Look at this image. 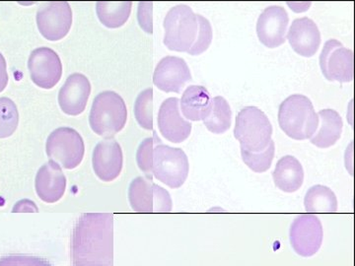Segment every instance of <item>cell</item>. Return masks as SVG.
I'll list each match as a JSON object with an SVG mask.
<instances>
[{"instance_id":"cell-5","label":"cell","mask_w":355,"mask_h":266,"mask_svg":"<svg viewBox=\"0 0 355 266\" xmlns=\"http://www.w3.org/2000/svg\"><path fill=\"white\" fill-rule=\"evenodd\" d=\"M163 43L170 51L188 53L197 39L198 22L197 14L190 6L180 4L172 7L166 14Z\"/></svg>"},{"instance_id":"cell-13","label":"cell","mask_w":355,"mask_h":266,"mask_svg":"<svg viewBox=\"0 0 355 266\" xmlns=\"http://www.w3.org/2000/svg\"><path fill=\"white\" fill-rule=\"evenodd\" d=\"M289 16L284 7L268 6L259 16L257 34L266 48H279L286 43Z\"/></svg>"},{"instance_id":"cell-19","label":"cell","mask_w":355,"mask_h":266,"mask_svg":"<svg viewBox=\"0 0 355 266\" xmlns=\"http://www.w3.org/2000/svg\"><path fill=\"white\" fill-rule=\"evenodd\" d=\"M35 188L44 202L55 203L62 200L67 188V177L62 167L53 160L42 166L37 172Z\"/></svg>"},{"instance_id":"cell-14","label":"cell","mask_w":355,"mask_h":266,"mask_svg":"<svg viewBox=\"0 0 355 266\" xmlns=\"http://www.w3.org/2000/svg\"><path fill=\"white\" fill-rule=\"evenodd\" d=\"M191 80V70L184 60L171 55L158 62L153 74L154 85L166 93H180Z\"/></svg>"},{"instance_id":"cell-34","label":"cell","mask_w":355,"mask_h":266,"mask_svg":"<svg viewBox=\"0 0 355 266\" xmlns=\"http://www.w3.org/2000/svg\"><path fill=\"white\" fill-rule=\"evenodd\" d=\"M8 80L9 77L8 73H7L6 60L3 55L0 53V92H2L6 88Z\"/></svg>"},{"instance_id":"cell-23","label":"cell","mask_w":355,"mask_h":266,"mask_svg":"<svg viewBox=\"0 0 355 266\" xmlns=\"http://www.w3.org/2000/svg\"><path fill=\"white\" fill-rule=\"evenodd\" d=\"M308 213H336L338 211V198L328 186L316 184L310 188L304 198Z\"/></svg>"},{"instance_id":"cell-17","label":"cell","mask_w":355,"mask_h":266,"mask_svg":"<svg viewBox=\"0 0 355 266\" xmlns=\"http://www.w3.org/2000/svg\"><path fill=\"white\" fill-rule=\"evenodd\" d=\"M90 94L91 84L87 77L81 73H73L69 76L60 88L58 104L64 114L78 116L87 106Z\"/></svg>"},{"instance_id":"cell-12","label":"cell","mask_w":355,"mask_h":266,"mask_svg":"<svg viewBox=\"0 0 355 266\" xmlns=\"http://www.w3.org/2000/svg\"><path fill=\"white\" fill-rule=\"evenodd\" d=\"M28 69L33 82L43 89L55 87L62 76V60L55 51L46 46L32 51Z\"/></svg>"},{"instance_id":"cell-16","label":"cell","mask_w":355,"mask_h":266,"mask_svg":"<svg viewBox=\"0 0 355 266\" xmlns=\"http://www.w3.org/2000/svg\"><path fill=\"white\" fill-rule=\"evenodd\" d=\"M179 102L178 98H168L158 112L159 130L164 139L173 143H182L191 132V123L184 120L180 114Z\"/></svg>"},{"instance_id":"cell-8","label":"cell","mask_w":355,"mask_h":266,"mask_svg":"<svg viewBox=\"0 0 355 266\" xmlns=\"http://www.w3.org/2000/svg\"><path fill=\"white\" fill-rule=\"evenodd\" d=\"M46 155L64 169H76L83 162L85 145L83 136L71 127L53 130L46 143Z\"/></svg>"},{"instance_id":"cell-3","label":"cell","mask_w":355,"mask_h":266,"mask_svg":"<svg viewBox=\"0 0 355 266\" xmlns=\"http://www.w3.org/2000/svg\"><path fill=\"white\" fill-rule=\"evenodd\" d=\"M128 109L123 98L113 91L96 96L89 116L93 132L105 139H112L125 127Z\"/></svg>"},{"instance_id":"cell-24","label":"cell","mask_w":355,"mask_h":266,"mask_svg":"<svg viewBox=\"0 0 355 266\" xmlns=\"http://www.w3.org/2000/svg\"><path fill=\"white\" fill-rule=\"evenodd\" d=\"M132 7V1H99L96 4V12L103 25L116 29L127 23Z\"/></svg>"},{"instance_id":"cell-6","label":"cell","mask_w":355,"mask_h":266,"mask_svg":"<svg viewBox=\"0 0 355 266\" xmlns=\"http://www.w3.org/2000/svg\"><path fill=\"white\" fill-rule=\"evenodd\" d=\"M190 172L188 156L182 149L165 145L156 139L153 150V176L171 188H179Z\"/></svg>"},{"instance_id":"cell-9","label":"cell","mask_w":355,"mask_h":266,"mask_svg":"<svg viewBox=\"0 0 355 266\" xmlns=\"http://www.w3.org/2000/svg\"><path fill=\"white\" fill-rule=\"evenodd\" d=\"M320 66L329 81L350 82L354 80V51L338 39H329L320 55Z\"/></svg>"},{"instance_id":"cell-7","label":"cell","mask_w":355,"mask_h":266,"mask_svg":"<svg viewBox=\"0 0 355 266\" xmlns=\"http://www.w3.org/2000/svg\"><path fill=\"white\" fill-rule=\"evenodd\" d=\"M128 200L137 213H169L173 209L170 193L154 184L150 177L132 179L128 188Z\"/></svg>"},{"instance_id":"cell-29","label":"cell","mask_w":355,"mask_h":266,"mask_svg":"<svg viewBox=\"0 0 355 266\" xmlns=\"http://www.w3.org/2000/svg\"><path fill=\"white\" fill-rule=\"evenodd\" d=\"M153 132V137H147L139 144L137 152V162L139 169L150 179H153L154 145H155L156 139H158L157 133Z\"/></svg>"},{"instance_id":"cell-25","label":"cell","mask_w":355,"mask_h":266,"mask_svg":"<svg viewBox=\"0 0 355 266\" xmlns=\"http://www.w3.org/2000/svg\"><path fill=\"white\" fill-rule=\"evenodd\" d=\"M232 123V111L228 102L221 96L211 99V109L207 118L203 121L205 127L210 132L222 134L227 132Z\"/></svg>"},{"instance_id":"cell-32","label":"cell","mask_w":355,"mask_h":266,"mask_svg":"<svg viewBox=\"0 0 355 266\" xmlns=\"http://www.w3.org/2000/svg\"><path fill=\"white\" fill-rule=\"evenodd\" d=\"M153 2H139L137 14L140 27L149 34L153 33Z\"/></svg>"},{"instance_id":"cell-1","label":"cell","mask_w":355,"mask_h":266,"mask_svg":"<svg viewBox=\"0 0 355 266\" xmlns=\"http://www.w3.org/2000/svg\"><path fill=\"white\" fill-rule=\"evenodd\" d=\"M72 266H114V216L85 213L77 219L70 244Z\"/></svg>"},{"instance_id":"cell-4","label":"cell","mask_w":355,"mask_h":266,"mask_svg":"<svg viewBox=\"0 0 355 266\" xmlns=\"http://www.w3.org/2000/svg\"><path fill=\"white\" fill-rule=\"evenodd\" d=\"M234 136L243 150L261 152L272 141V125L261 109L246 107L236 118Z\"/></svg>"},{"instance_id":"cell-20","label":"cell","mask_w":355,"mask_h":266,"mask_svg":"<svg viewBox=\"0 0 355 266\" xmlns=\"http://www.w3.org/2000/svg\"><path fill=\"white\" fill-rule=\"evenodd\" d=\"M317 114L319 123L316 132L310 139L311 143L319 148H329L335 145L342 136V116L335 109H322Z\"/></svg>"},{"instance_id":"cell-30","label":"cell","mask_w":355,"mask_h":266,"mask_svg":"<svg viewBox=\"0 0 355 266\" xmlns=\"http://www.w3.org/2000/svg\"><path fill=\"white\" fill-rule=\"evenodd\" d=\"M198 22V33L197 39L195 44L191 46V50L188 51L189 55H200L205 53L207 48H209L210 44L212 42V33L211 24L207 18L203 17L200 14H197Z\"/></svg>"},{"instance_id":"cell-21","label":"cell","mask_w":355,"mask_h":266,"mask_svg":"<svg viewBox=\"0 0 355 266\" xmlns=\"http://www.w3.org/2000/svg\"><path fill=\"white\" fill-rule=\"evenodd\" d=\"M275 186L284 193H295L304 181V170L297 159L287 155L280 159L272 172Z\"/></svg>"},{"instance_id":"cell-28","label":"cell","mask_w":355,"mask_h":266,"mask_svg":"<svg viewBox=\"0 0 355 266\" xmlns=\"http://www.w3.org/2000/svg\"><path fill=\"white\" fill-rule=\"evenodd\" d=\"M275 144L272 139L265 150L259 153L248 152L241 149L243 162L245 163L254 172H265L272 166L275 158Z\"/></svg>"},{"instance_id":"cell-27","label":"cell","mask_w":355,"mask_h":266,"mask_svg":"<svg viewBox=\"0 0 355 266\" xmlns=\"http://www.w3.org/2000/svg\"><path fill=\"white\" fill-rule=\"evenodd\" d=\"M135 116L142 128L153 130V89L147 88L137 96Z\"/></svg>"},{"instance_id":"cell-10","label":"cell","mask_w":355,"mask_h":266,"mask_svg":"<svg viewBox=\"0 0 355 266\" xmlns=\"http://www.w3.org/2000/svg\"><path fill=\"white\" fill-rule=\"evenodd\" d=\"M323 237V226L314 214H301L291 224L289 231L292 247L303 258H310L319 251Z\"/></svg>"},{"instance_id":"cell-33","label":"cell","mask_w":355,"mask_h":266,"mask_svg":"<svg viewBox=\"0 0 355 266\" xmlns=\"http://www.w3.org/2000/svg\"><path fill=\"white\" fill-rule=\"evenodd\" d=\"M12 212L13 213H19V212H39V209L32 200H22L14 205Z\"/></svg>"},{"instance_id":"cell-31","label":"cell","mask_w":355,"mask_h":266,"mask_svg":"<svg viewBox=\"0 0 355 266\" xmlns=\"http://www.w3.org/2000/svg\"><path fill=\"white\" fill-rule=\"evenodd\" d=\"M0 266H55L50 261L31 254H12L0 258Z\"/></svg>"},{"instance_id":"cell-15","label":"cell","mask_w":355,"mask_h":266,"mask_svg":"<svg viewBox=\"0 0 355 266\" xmlns=\"http://www.w3.org/2000/svg\"><path fill=\"white\" fill-rule=\"evenodd\" d=\"M93 170L103 181H113L123 170V155L116 140L107 139L96 145L93 151Z\"/></svg>"},{"instance_id":"cell-11","label":"cell","mask_w":355,"mask_h":266,"mask_svg":"<svg viewBox=\"0 0 355 266\" xmlns=\"http://www.w3.org/2000/svg\"><path fill=\"white\" fill-rule=\"evenodd\" d=\"M37 25L42 36L49 41H60L72 26V10L65 1L49 2L37 12Z\"/></svg>"},{"instance_id":"cell-18","label":"cell","mask_w":355,"mask_h":266,"mask_svg":"<svg viewBox=\"0 0 355 266\" xmlns=\"http://www.w3.org/2000/svg\"><path fill=\"white\" fill-rule=\"evenodd\" d=\"M286 39L296 53L311 57L319 50L321 33L316 23L310 18H297L292 22Z\"/></svg>"},{"instance_id":"cell-26","label":"cell","mask_w":355,"mask_h":266,"mask_svg":"<svg viewBox=\"0 0 355 266\" xmlns=\"http://www.w3.org/2000/svg\"><path fill=\"white\" fill-rule=\"evenodd\" d=\"M19 113L15 103L9 98H0V139L11 136L17 130Z\"/></svg>"},{"instance_id":"cell-2","label":"cell","mask_w":355,"mask_h":266,"mask_svg":"<svg viewBox=\"0 0 355 266\" xmlns=\"http://www.w3.org/2000/svg\"><path fill=\"white\" fill-rule=\"evenodd\" d=\"M279 123L287 136L294 140H306L316 132L319 118L309 98L294 94L280 104Z\"/></svg>"},{"instance_id":"cell-22","label":"cell","mask_w":355,"mask_h":266,"mask_svg":"<svg viewBox=\"0 0 355 266\" xmlns=\"http://www.w3.org/2000/svg\"><path fill=\"white\" fill-rule=\"evenodd\" d=\"M180 102L184 118L191 121H205L211 109V98L203 86H189Z\"/></svg>"}]
</instances>
